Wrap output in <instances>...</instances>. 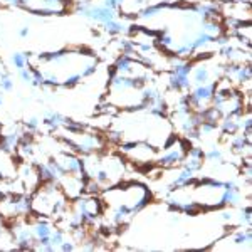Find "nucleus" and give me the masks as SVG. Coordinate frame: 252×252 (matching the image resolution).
Here are the masks:
<instances>
[{"instance_id":"nucleus-1","label":"nucleus","mask_w":252,"mask_h":252,"mask_svg":"<svg viewBox=\"0 0 252 252\" xmlns=\"http://www.w3.org/2000/svg\"><path fill=\"white\" fill-rule=\"evenodd\" d=\"M32 215L59 220L71 210V200L56 182H44L31 193Z\"/></svg>"},{"instance_id":"nucleus-2","label":"nucleus","mask_w":252,"mask_h":252,"mask_svg":"<svg viewBox=\"0 0 252 252\" xmlns=\"http://www.w3.org/2000/svg\"><path fill=\"white\" fill-rule=\"evenodd\" d=\"M189 146H190V143L185 140V138L182 140V138L175 136V140L172 143L163 148V153H161V155H157V158H155L157 165H160L161 168H175V166H180L187 155Z\"/></svg>"},{"instance_id":"nucleus-3","label":"nucleus","mask_w":252,"mask_h":252,"mask_svg":"<svg viewBox=\"0 0 252 252\" xmlns=\"http://www.w3.org/2000/svg\"><path fill=\"white\" fill-rule=\"evenodd\" d=\"M84 182H86V178L79 177V175H66V177L61 178L59 185L64 195L72 202L79 198L81 195H84Z\"/></svg>"},{"instance_id":"nucleus-4","label":"nucleus","mask_w":252,"mask_h":252,"mask_svg":"<svg viewBox=\"0 0 252 252\" xmlns=\"http://www.w3.org/2000/svg\"><path fill=\"white\" fill-rule=\"evenodd\" d=\"M66 121H67V118L64 115H61L59 111H54V109L46 111L44 113V118H42V125H46L51 131H58Z\"/></svg>"},{"instance_id":"nucleus-5","label":"nucleus","mask_w":252,"mask_h":252,"mask_svg":"<svg viewBox=\"0 0 252 252\" xmlns=\"http://www.w3.org/2000/svg\"><path fill=\"white\" fill-rule=\"evenodd\" d=\"M223 160H225V152L220 146H212V148L207 150L204 155V161H209L212 165H222Z\"/></svg>"},{"instance_id":"nucleus-6","label":"nucleus","mask_w":252,"mask_h":252,"mask_svg":"<svg viewBox=\"0 0 252 252\" xmlns=\"http://www.w3.org/2000/svg\"><path fill=\"white\" fill-rule=\"evenodd\" d=\"M10 64L15 71H20V69H26V67H32L31 66V56L26 54V52H14L10 56Z\"/></svg>"},{"instance_id":"nucleus-7","label":"nucleus","mask_w":252,"mask_h":252,"mask_svg":"<svg viewBox=\"0 0 252 252\" xmlns=\"http://www.w3.org/2000/svg\"><path fill=\"white\" fill-rule=\"evenodd\" d=\"M180 166L192 170L193 173H198V172H202V168H204V160H198V158H192V157H187L185 155L184 161H182Z\"/></svg>"},{"instance_id":"nucleus-8","label":"nucleus","mask_w":252,"mask_h":252,"mask_svg":"<svg viewBox=\"0 0 252 252\" xmlns=\"http://www.w3.org/2000/svg\"><path fill=\"white\" fill-rule=\"evenodd\" d=\"M15 88V83H14V78H12V74L9 71L2 72L0 74V91L2 93H12Z\"/></svg>"},{"instance_id":"nucleus-9","label":"nucleus","mask_w":252,"mask_h":252,"mask_svg":"<svg viewBox=\"0 0 252 252\" xmlns=\"http://www.w3.org/2000/svg\"><path fill=\"white\" fill-rule=\"evenodd\" d=\"M40 125H42V120L37 116H31L26 120V123H24V131L31 133V135H34V133H37L40 129Z\"/></svg>"},{"instance_id":"nucleus-10","label":"nucleus","mask_w":252,"mask_h":252,"mask_svg":"<svg viewBox=\"0 0 252 252\" xmlns=\"http://www.w3.org/2000/svg\"><path fill=\"white\" fill-rule=\"evenodd\" d=\"M63 128L66 129V131H67L71 136H74V135H79V133H83L84 129H86V126H84L83 123H79V121L67 120L66 123L63 125Z\"/></svg>"},{"instance_id":"nucleus-11","label":"nucleus","mask_w":252,"mask_h":252,"mask_svg":"<svg viewBox=\"0 0 252 252\" xmlns=\"http://www.w3.org/2000/svg\"><path fill=\"white\" fill-rule=\"evenodd\" d=\"M44 72L39 66H32V88H44Z\"/></svg>"},{"instance_id":"nucleus-12","label":"nucleus","mask_w":252,"mask_h":252,"mask_svg":"<svg viewBox=\"0 0 252 252\" xmlns=\"http://www.w3.org/2000/svg\"><path fill=\"white\" fill-rule=\"evenodd\" d=\"M78 249H79L78 242H76L72 237H66L63 241V244L59 246V251H63V252H72V251H78Z\"/></svg>"},{"instance_id":"nucleus-13","label":"nucleus","mask_w":252,"mask_h":252,"mask_svg":"<svg viewBox=\"0 0 252 252\" xmlns=\"http://www.w3.org/2000/svg\"><path fill=\"white\" fill-rule=\"evenodd\" d=\"M204 155H205V150L202 148V146H197V145L190 143L189 150H187V157H192V158H198V160H204Z\"/></svg>"},{"instance_id":"nucleus-14","label":"nucleus","mask_w":252,"mask_h":252,"mask_svg":"<svg viewBox=\"0 0 252 252\" xmlns=\"http://www.w3.org/2000/svg\"><path fill=\"white\" fill-rule=\"evenodd\" d=\"M17 76L24 84H29V86L32 84V67L20 69V71H17Z\"/></svg>"},{"instance_id":"nucleus-15","label":"nucleus","mask_w":252,"mask_h":252,"mask_svg":"<svg viewBox=\"0 0 252 252\" xmlns=\"http://www.w3.org/2000/svg\"><path fill=\"white\" fill-rule=\"evenodd\" d=\"M99 2H101V3H104V5L109 7V9L120 12V9H121V5H123L125 0H99Z\"/></svg>"},{"instance_id":"nucleus-16","label":"nucleus","mask_w":252,"mask_h":252,"mask_svg":"<svg viewBox=\"0 0 252 252\" xmlns=\"http://www.w3.org/2000/svg\"><path fill=\"white\" fill-rule=\"evenodd\" d=\"M0 3L5 7H10V9H22L24 7L22 0H0Z\"/></svg>"},{"instance_id":"nucleus-17","label":"nucleus","mask_w":252,"mask_h":252,"mask_svg":"<svg viewBox=\"0 0 252 252\" xmlns=\"http://www.w3.org/2000/svg\"><path fill=\"white\" fill-rule=\"evenodd\" d=\"M29 34H31V27H29V26H22V27H19L17 35H19L20 39H27V37H29Z\"/></svg>"},{"instance_id":"nucleus-18","label":"nucleus","mask_w":252,"mask_h":252,"mask_svg":"<svg viewBox=\"0 0 252 252\" xmlns=\"http://www.w3.org/2000/svg\"><path fill=\"white\" fill-rule=\"evenodd\" d=\"M7 195H9V193H7V192H5V189H0V202H2V200H3V198H5V197H7Z\"/></svg>"},{"instance_id":"nucleus-19","label":"nucleus","mask_w":252,"mask_h":252,"mask_svg":"<svg viewBox=\"0 0 252 252\" xmlns=\"http://www.w3.org/2000/svg\"><path fill=\"white\" fill-rule=\"evenodd\" d=\"M3 229H5V227H3V222H0V239H2V235H3Z\"/></svg>"},{"instance_id":"nucleus-20","label":"nucleus","mask_w":252,"mask_h":252,"mask_svg":"<svg viewBox=\"0 0 252 252\" xmlns=\"http://www.w3.org/2000/svg\"><path fill=\"white\" fill-rule=\"evenodd\" d=\"M2 104H3V96L0 94V108H2Z\"/></svg>"},{"instance_id":"nucleus-21","label":"nucleus","mask_w":252,"mask_h":252,"mask_svg":"<svg viewBox=\"0 0 252 252\" xmlns=\"http://www.w3.org/2000/svg\"><path fill=\"white\" fill-rule=\"evenodd\" d=\"M0 7H2V3H0Z\"/></svg>"}]
</instances>
